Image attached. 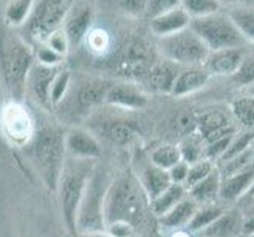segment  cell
Returning a JSON list of instances; mask_svg holds the SVG:
<instances>
[{
	"mask_svg": "<svg viewBox=\"0 0 254 237\" xmlns=\"http://www.w3.org/2000/svg\"><path fill=\"white\" fill-rule=\"evenodd\" d=\"M245 217L237 206H229L205 230L197 233L200 237H243Z\"/></svg>",
	"mask_w": 254,
	"mask_h": 237,
	"instance_id": "obj_15",
	"label": "cell"
},
{
	"mask_svg": "<svg viewBox=\"0 0 254 237\" xmlns=\"http://www.w3.org/2000/svg\"><path fill=\"white\" fill-rule=\"evenodd\" d=\"M106 190L108 188H104V175H101V172L90 174L76 217V226L82 233L104 231L106 225H104L103 218V203Z\"/></svg>",
	"mask_w": 254,
	"mask_h": 237,
	"instance_id": "obj_8",
	"label": "cell"
},
{
	"mask_svg": "<svg viewBox=\"0 0 254 237\" xmlns=\"http://www.w3.org/2000/svg\"><path fill=\"white\" fill-rule=\"evenodd\" d=\"M229 207V206H224L220 201H216V203H208V204H200L197 206L196 212L192 214L190 223L187 225V230L190 233H200L202 230L208 225H212L218 217H220L224 210Z\"/></svg>",
	"mask_w": 254,
	"mask_h": 237,
	"instance_id": "obj_25",
	"label": "cell"
},
{
	"mask_svg": "<svg viewBox=\"0 0 254 237\" xmlns=\"http://www.w3.org/2000/svg\"><path fill=\"white\" fill-rule=\"evenodd\" d=\"M232 79L243 87H250L251 84H254V52L253 54H245L239 72L232 76Z\"/></svg>",
	"mask_w": 254,
	"mask_h": 237,
	"instance_id": "obj_36",
	"label": "cell"
},
{
	"mask_svg": "<svg viewBox=\"0 0 254 237\" xmlns=\"http://www.w3.org/2000/svg\"><path fill=\"white\" fill-rule=\"evenodd\" d=\"M35 64L32 46L17 33H6L0 40V68L16 101L25 93V79Z\"/></svg>",
	"mask_w": 254,
	"mask_h": 237,
	"instance_id": "obj_2",
	"label": "cell"
},
{
	"mask_svg": "<svg viewBox=\"0 0 254 237\" xmlns=\"http://www.w3.org/2000/svg\"><path fill=\"white\" fill-rule=\"evenodd\" d=\"M92 172V160L74 158L64 163V169L60 172L59 185L60 187V201H62L64 218L69 230H76V217L79 209L87 180Z\"/></svg>",
	"mask_w": 254,
	"mask_h": 237,
	"instance_id": "obj_4",
	"label": "cell"
},
{
	"mask_svg": "<svg viewBox=\"0 0 254 237\" xmlns=\"http://www.w3.org/2000/svg\"><path fill=\"white\" fill-rule=\"evenodd\" d=\"M190 27L204 41L208 51L242 48L247 43L227 13L218 11L204 17H197V19H191Z\"/></svg>",
	"mask_w": 254,
	"mask_h": 237,
	"instance_id": "obj_6",
	"label": "cell"
},
{
	"mask_svg": "<svg viewBox=\"0 0 254 237\" xmlns=\"http://www.w3.org/2000/svg\"><path fill=\"white\" fill-rule=\"evenodd\" d=\"M251 151H253V161H254V144H253V147H251Z\"/></svg>",
	"mask_w": 254,
	"mask_h": 237,
	"instance_id": "obj_48",
	"label": "cell"
},
{
	"mask_svg": "<svg viewBox=\"0 0 254 237\" xmlns=\"http://www.w3.org/2000/svg\"><path fill=\"white\" fill-rule=\"evenodd\" d=\"M208 81H210V73L202 65L182 68L172 84L171 95L182 98V96L196 93L200 89H204L208 84Z\"/></svg>",
	"mask_w": 254,
	"mask_h": 237,
	"instance_id": "obj_18",
	"label": "cell"
},
{
	"mask_svg": "<svg viewBox=\"0 0 254 237\" xmlns=\"http://www.w3.org/2000/svg\"><path fill=\"white\" fill-rule=\"evenodd\" d=\"M213 168H215V163L207 160V158H202V160L190 164L188 175H187L185 183H183V187H185L187 190H190L191 187H194L196 183H199L202 179H205L207 175L213 171Z\"/></svg>",
	"mask_w": 254,
	"mask_h": 237,
	"instance_id": "obj_35",
	"label": "cell"
},
{
	"mask_svg": "<svg viewBox=\"0 0 254 237\" xmlns=\"http://www.w3.org/2000/svg\"><path fill=\"white\" fill-rule=\"evenodd\" d=\"M190 24H191L190 14L182 6H177L174 10L164 11L158 16L150 17V24L148 25H150V32L156 38H164L188 29Z\"/></svg>",
	"mask_w": 254,
	"mask_h": 237,
	"instance_id": "obj_16",
	"label": "cell"
},
{
	"mask_svg": "<svg viewBox=\"0 0 254 237\" xmlns=\"http://www.w3.org/2000/svg\"><path fill=\"white\" fill-rule=\"evenodd\" d=\"M95 21V11L90 5L79 3L69 10L68 16L62 24V30L65 32L69 41V46H77L85 40V37L92 30Z\"/></svg>",
	"mask_w": 254,
	"mask_h": 237,
	"instance_id": "obj_11",
	"label": "cell"
},
{
	"mask_svg": "<svg viewBox=\"0 0 254 237\" xmlns=\"http://www.w3.org/2000/svg\"><path fill=\"white\" fill-rule=\"evenodd\" d=\"M81 237H112L106 231H100V233H82Z\"/></svg>",
	"mask_w": 254,
	"mask_h": 237,
	"instance_id": "obj_44",
	"label": "cell"
},
{
	"mask_svg": "<svg viewBox=\"0 0 254 237\" xmlns=\"http://www.w3.org/2000/svg\"><path fill=\"white\" fill-rule=\"evenodd\" d=\"M71 84V73L68 70H59L51 84V104L62 103Z\"/></svg>",
	"mask_w": 254,
	"mask_h": 237,
	"instance_id": "obj_34",
	"label": "cell"
},
{
	"mask_svg": "<svg viewBox=\"0 0 254 237\" xmlns=\"http://www.w3.org/2000/svg\"><path fill=\"white\" fill-rule=\"evenodd\" d=\"M112 82L106 79H90V81L82 82L77 90L74 92V111L73 116H85L93 108L100 106L101 103H106V93Z\"/></svg>",
	"mask_w": 254,
	"mask_h": 237,
	"instance_id": "obj_13",
	"label": "cell"
},
{
	"mask_svg": "<svg viewBox=\"0 0 254 237\" xmlns=\"http://www.w3.org/2000/svg\"><path fill=\"white\" fill-rule=\"evenodd\" d=\"M35 59H37L38 64L45 65V67H59L60 62L64 60L62 56L57 54L56 51H52L49 46L45 45V43L37 46V51H35Z\"/></svg>",
	"mask_w": 254,
	"mask_h": 237,
	"instance_id": "obj_38",
	"label": "cell"
},
{
	"mask_svg": "<svg viewBox=\"0 0 254 237\" xmlns=\"http://www.w3.org/2000/svg\"><path fill=\"white\" fill-rule=\"evenodd\" d=\"M106 103L124 109H141L147 106L148 98L134 84L112 82L106 93Z\"/></svg>",
	"mask_w": 254,
	"mask_h": 237,
	"instance_id": "obj_17",
	"label": "cell"
},
{
	"mask_svg": "<svg viewBox=\"0 0 254 237\" xmlns=\"http://www.w3.org/2000/svg\"><path fill=\"white\" fill-rule=\"evenodd\" d=\"M220 185H221V172L218 169V166H215L213 171L205 179H202L194 187L187 190L188 198H191L197 206L216 203L218 195H220Z\"/></svg>",
	"mask_w": 254,
	"mask_h": 237,
	"instance_id": "obj_22",
	"label": "cell"
},
{
	"mask_svg": "<svg viewBox=\"0 0 254 237\" xmlns=\"http://www.w3.org/2000/svg\"><path fill=\"white\" fill-rule=\"evenodd\" d=\"M253 183H254V163L248 164L247 168H243L239 172H234V174L221 177L218 201L223 203L224 206L237 204L239 201L248 193Z\"/></svg>",
	"mask_w": 254,
	"mask_h": 237,
	"instance_id": "obj_12",
	"label": "cell"
},
{
	"mask_svg": "<svg viewBox=\"0 0 254 237\" xmlns=\"http://www.w3.org/2000/svg\"><path fill=\"white\" fill-rule=\"evenodd\" d=\"M234 117L245 130H254V96H239L231 103Z\"/></svg>",
	"mask_w": 254,
	"mask_h": 237,
	"instance_id": "obj_30",
	"label": "cell"
},
{
	"mask_svg": "<svg viewBox=\"0 0 254 237\" xmlns=\"http://www.w3.org/2000/svg\"><path fill=\"white\" fill-rule=\"evenodd\" d=\"M245 237H254V234H251V236H245Z\"/></svg>",
	"mask_w": 254,
	"mask_h": 237,
	"instance_id": "obj_49",
	"label": "cell"
},
{
	"mask_svg": "<svg viewBox=\"0 0 254 237\" xmlns=\"http://www.w3.org/2000/svg\"><path fill=\"white\" fill-rule=\"evenodd\" d=\"M251 193H254V183H253V185H251V188L248 190V193H247V195H251Z\"/></svg>",
	"mask_w": 254,
	"mask_h": 237,
	"instance_id": "obj_47",
	"label": "cell"
},
{
	"mask_svg": "<svg viewBox=\"0 0 254 237\" xmlns=\"http://www.w3.org/2000/svg\"><path fill=\"white\" fill-rule=\"evenodd\" d=\"M139 183H141L142 190L145 191L147 198L153 201L156 196H160L161 193L169 188L171 185V177H169V172L164 171L158 166H155L152 161L145 164L144 168L139 171Z\"/></svg>",
	"mask_w": 254,
	"mask_h": 237,
	"instance_id": "obj_21",
	"label": "cell"
},
{
	"mask_svg": "<svg viewBox=\"0 0 254 237\" xmlns=\"http://www.w3.org/2000/svg\"><path fill=\"white\" fill-rule=\"evenodd\" d=\"M59 72L57 67H45L35 62L25 79V92L43 108L51 106V84Z\"/></svg>",
	"mask_w": 254,
	"mask_h": 237,
	"instance_id": "obj_10",
	"label": "cell"
},
{
	"mask_svg": "<svg viewBox=\"0 0 254 237\" xmlns=\"http://www.w3.org/2000/svg\"><path fill=\"white\" fill-rule=\"evenodd\" d=\"M177 6H180V0H147L145 14L148 17H153Z\"/></svg>",
	"mask_w": 254,
	"mask_h": 237,
	"instance_id": "obj_39",
	"label": "cell"
},
{
	"mask_svg": "<svg viewBox=\"0 0 254 237\" xmlns=\"http://www.w3.org/2000/svg\"><path fill=\"white\" fill-rule=\"evenodd\" d=\"M227 14L237 25L245 41L254 43V5H232L227 10Z\"/></svg>",
	"mask_w": 254,
	"mask_h": 237,
	"instance_id": "obj_28",
	"label": "cell"
},
{
	"mask_svg": "<svg viewBox=\"0 0 254 237\" xmlns=\"http://www.w3.org/2000/svg\"><path fill=\"white\" fill-rule=\"evenodd\" d=\"M227 127H231L229 120L220 111H208L204 112L197 120V128H199V136L202 139H207L218 131H223Z\"/></svg>",
	"mask_w": 254,
	"mask_h": 237,
	"instance_id": "obj_29",
	"label": "cell"
},
{
	"mask_svg": "<svg viewBox=\"0 0 254 237\" xmlns=\"http://www.w3.org/2000/svg\"><path fill=\"white\" fill-rule=\"evenodd\" d=\"M65 147L69 155L84 160H93L101 155V146L93 135L85 130H71L65 138Z\"/></svg>",
	"mask_w": 254,
	"mask_h": 237,
	"instance_id": "obj_20",
	"label": "cell"
},
{
	"mask_svg": "<svg viewBox=\"0 0 254 237\" xmlns=\"http://www.w3.org/2000/svg\"><path fill=\"white\" fill-rule=\"evenodd\" d=\"M74 6V0H35L30 19L21 37L33 45H43L49 35L62 27L65 17Z\"/></svg>",
	"mask_w": 254,
	"mask_h": 237,
	"instance_id": "obj_5",
	"label": "cell"
},
{
	"mask_svg": "<svg viewBox=\"0 0 254 237\" xmlns=\"http://www.w3.org/2000/svg\"><path fill=\"white\" fill-rule=\"evenodd\" d=\"M182 160L179 146H172V144H163L153 149V152L150 154V161L158 166V168L169 171L174 164H177Z\"/></svg>",
	"mask_w": 254,
	"mask_h": 237,
	"instance_id": "obj_32",
	"label": "cell"
},
{
	"mask_svg": "<svg viewBox=\"0 0 254 237\" xmlns=\"http://www.w3.org/2000/svg\"><path fill=\"white\" fill-rule=\"evenodd\" d=\"M245 59V52L242 48H226L208 51L207 59L204 62V68L210 73V76H234Z\"/></svg>",
	"mask_w": 254,
	"mask_h": 237,
	"instance_id": "obj_14",
	"label": "cell"
},
{
	"mask_svg": "<svg viewBox=\"0 0 254 237\" xmlns=\"http://www.w3.org/2000/svg\"><path fill=\"white\" fill-rule=\"evenodd\" d=\"M158 49L166 60L177 65L197 67L204 65L208 49L204 41L191 27L164 38H158Z\"/></svg>",
	"mask_w": 254,
	"mask_h": 237,
	"instance_id": "obj_7",
	"label": "cell"
},
{
	"mask_svg": "<svg viewBox=\"0 0 254 237\" xmlns=\"http://www.w3.org/2000/svg\"><path fill=\"white\" fill-rule=\"evenodd\" d=\"M188 169H190V164L187 161L180 160L177 164H174L172 168L168 171L169 172V177L172 183H179V185H183L187 180V175H188Z\"/></svg>",
	"mask_w": 254,
	"mask_h": 237,
	"instance_id": "obj_41",
	"label": "cell"
},
{
	"mask_svg": "<svg viewBox=\"0 0 254 237\" xmlns=\"http://www.w3.org/2000/svg\"><path fill=\"white\" fill-rule=\"evenodd\" d=\"M179 151H180L182 160L187 161L188 164H192V163L205 158V144H204V139L199 135L187 136L180 143Z\"/></svg>",
	"mask_w": 254,
	"mask_h": 237,
	"instance_id": "obj_31",
	"label": "cell"
},
{
	"mask_svg": "<svg viewBox=\"0 0 254 237\" xmlns=\"http://www.w3.org/2000/svg\"><path fill=\"white\" fill-rule=\"evenodd\" d=\"M196 209H197V204L187 195V198L182 199L168 214L160 217V223L164 228H169V230H182L183 226H187L190 223L192 214L196 212Z\"/></svg>",
	"mask_w": 254,
	"mask_h": 237,
	"instance_id": "obj_24",
	"label": "cell"
},
{
	"mask_svg": "<svg viewBox=\"0 0 254 237\" xmlns=\"http://www.w3.org/2000/svg\"><path fill=\"white\" fill-rule=\"evenodd\" d=\"M180 6L190 14L191 19L221 11L220 0H180Z\"/></svg>",
	"mask_w": 254,
	"mask_h": 237,
	"instance_id": "obj_33",
	"label": "cell"
},
{
	"mask_svg": "<svg viewBox=\"0 0 254 237\" xmlns=\"http://www.w3.org/2000/svg\"><path fill=\"white\" fill-rule=\"evenodd\" d=\"M182 67L171 62V60H161L152 65L147 75L144 76V81L148 85V89L160 93H171L172 84L175 78L180 73Z\"/></svg>",
	"mask_w": 254,
	"mask_h": 237,
	"instance_id": "obj_19",
	"label": "cell"
},
{
	"mask_svg": "<svg viewBox=\"0 0 254 237\" xmlns=\"http://www.w3.org/2000/svg\"><path fill=\"white\" fill-rule=\"evenodd\" d=\"M101 135L104 139H108L112 146L125 147V146H129L131 141L136 138V130L129 122L116 119V120L103 122Z\"/></svg>",
	"mask_w": 254,
	"mask_h": 237,
	"instance_id": "obj_23",
	"label": "cell"
},
{
	"mask_svg": "<svg viewBox=\"0 0 254 237\" xmlns=\"http://www.w3.org/2000/svg\"><path fill=\"white\" fill-rule=\"evenodd\" d=\"M35 0H10L5 6L3 21L8 29H22L30 19Z\"/></svg>",
	"mask_w": 254,
	"mask_h": 237,
	"instance_id": "obj_26",
	"label": "cell"
},
{
	"mask_svg": "<svg viewBox=\"0 0 254 237\" xmlns=\"http://www.w3.org/2000/svg\"><path fill=\"white\" fill-rule=\"evenodd\" d=\"M116 5L128 16H142L145 14L147 0H116Z\"/></svg>",
	"mask_w": 254,
	"mask_h": 237,
	"instance_id": "obj_40",
	"label": "cell"
},
{
	"mask_svg": "<svg viewBox=\"0 0 254 237\" xmlns=\"http://www.w3.org/2000/svg\"><path fill=\"white\" fill-rule=\"evenodd\" d=\"M27 146L30 149L32 161L40 171L43 180L51 188H57L65 163V136L56 127H43L35 131Z\"/></svg>",
	"mask_w": 254,
	"mask_h": 237,
	"instance_id": "obj_3",
	"label": "cell"
},
{
	"mask_svg": "<svg viewBox=\"0 0 254 237\" xmlns=\"http://www.w3.org/2000/svg\"><path fill=\"white\" fill-rule=\"evenodd\" d=\"M251 234H254V214L245 217V223H243V237Z\"/></svg>",
	"mask_w": 254,
	"mask_h": 237,
	"instance_id": "obj_42",
	"label": "cell"
},
{
	"mask_svg": "<svg viewBox=\"0 0 254 237\" xmlns=\"http://www.w3.org/2000/svg\"><path fill=\"white\" fill-rule=\"evenodd\" d=\"M187 188L179 183H171L169 188H166L160 196L150 201V209L156 217H163L168 214L172 207H175L182 199L187 198Z\"/></svg>",
	"mask_w": 254,
	"mask_h": 237,
	"instance_id": "obj_27",
	"label": "cell"
},
{
	"mask_svg": "<svg viewBox=\"0 0 254 237\" xmlns=\"http://www.w3.org/2000/svg\"><path fill=\"white\" fill-rule=\"evenodd\" d=\"M169 237H192V233H190L188 230H177V231H174Z\"/></svg>",
	"mask_w": 254,
	"mask_h": 237,
	"instance_id": "obj_43",
	"label": "cell"
},
{
	"mask_svg": "<svg viewBox=\"0 0 254 237\" xmlns=\"http://www.w3.org/2000/svg\"><path fill=\"white\" fill-rule=\"evenodd\" d=\"M221 5L223 3H231V5H245L248 0H220Z\"/></svg>",
	"mask_w": 254,
	"mask_h": 237,
	"instance_id": "obj_45",
	"label": "cell"
},
{
	"mask_svg": "<svg viewBox=\"0 0 254 237\" xmlns=\"http://www.w3.org/2000/svg\"><path fill=\"white\" fill-rule=\"evenodd\" d=\"M248 89V95H253L254 96V84H251L250 87H247Z\"/></svg>",
	"mask_w": 254,
	"mask_h": 237,
	"instance_id": "obj_46",
	"label": "cell"
},
{
	"mask_svg": "<svg viewBox=\"0 0 254 237\" xmlns=\"http://www.w3.org/2000/svg\"><path fill=\"white\" fill-rule=\"evenodd\" d=\"M145 198L147 195L139 180L128 172L119 174L108 185L104 195V225L127 223L131 228H136L145 214Z\"/></svg>",
	"mask_w": 254,
	"mask_h": 237,
	"instance_id": "obj_1",
	"label": "cell"
},
{
	"mask_svg": "<svg viewBox=\"0 0 254 237\" xmlns=\"http://www.w3.org/2000/svg\"><path fill=\"white\" fill-rule=\"evenodd\" d=\"M0 127L3 136L16 147L27 146L37 131L30 112L16 100L3 106L0 114Z\"/></svg>",
	"mask_w": 254,
	"mask_h": 237,
	"instance_id": "obj_9",
	"label": "cell"
},
{
	"mask_svg": "<svg viewBox=\"0 0 254 237\" xmlns=\"http://www.w3.org/2000/svg\"><path fill=\"white\" fill-rule=\"evenodd\" d=\"M45 45L49 46L52 51H56L57 54H60L62 57H65V56L68 54L69 48H71V46H69V41H68V38H66L65 32L62 30V27L52 32V33L49 35V37L46 38Z\"/></svg>",
	"mask_w": 254,
	"mask_h": 237,
	"instance_id": "obj_37",
	"label": "cell"
}]
</instances>
